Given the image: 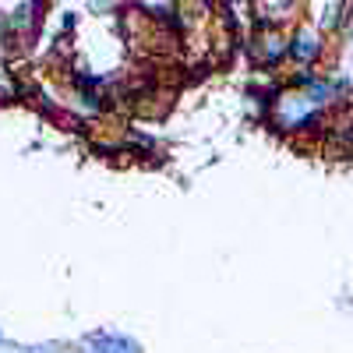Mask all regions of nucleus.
Returning <instances> with one entry per match:
<instances>
[{"label": "nucleus", "instance_id": "7ed1b4c3", "mask_svg": "<svg viewBox=\"0 0 353 353\" xmlns=\"http://www.w3.org/2000/svg\"><path fill=\"white\" fill-rule=\"evenodd\" d=\"M286 50H290L293 61L307 64V61H314V53H318V39H314L311 32H301V36H293V43H290Z\"/></svg>", "mask_w": 353, "mask_h": 353}, {"label": "nucleus", "instance_id": "f257e3e1", "mask_svg": "<svg viewBox=\"0 0 353 353\" xmlns=\"http://www.w3.org/2000/svg\"><path fill=\"white\" fill-rule=\"evenodd\" d=\"M276 124L283 131H304L318 124V103L307 99V92H283L276 99Z\"/></svg>", "mask_w": 353, "mask_h": 353}, {"label": "nucleus", "instance_id": "20e7f679", "mask_svg": "<svg viewBox=\"0 0 353 353\" xmlns=\"http://www.w3.org/2000/svg\"><path fill=\"white\" fill-rule=\"evenodd\" d=\"M276 4H283V8H286V4H293V0H276Z\"/></svg>", "mask_w": 353, "mask_h": 353}, {"label": "nucleus", "instance_id": "f03ea898", "mask_svg": "<svg viewBox=\"0 0 353 353\" xmlns=\"http://www.w3.org/2000/svg\"><path fill=\"white\" fill-rule=\"evenodd\" d=\"M85 353H141V346L134 339H128V336L103 332V336L85 339Z\"/></svg>", "mask_w": 353, "mask_h": 353}]
</instances>
